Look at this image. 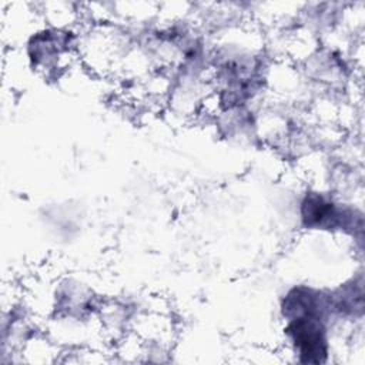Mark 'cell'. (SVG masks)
Masks as SVG:
<instances>
[{"instance_id": "obj_1", "label": "cell", "mask_w": 365, "mask_h": 365, "mask_svg": "<svg viewBox=\"0 0 365 365\" xmlns=\"http://www.w3.org/2000/svg\"><path fill=\"white\" fill-rule=\"evenodd\" d=\"M288 331L299 349L302 362L319 364L325 361L327 344L324 328L317 319L311 317L298 318L291 324Z\"/></svg>"}]
</instances>
